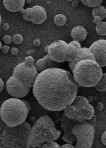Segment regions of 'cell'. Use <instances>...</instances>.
Segmentation results:
<instances>
[{
	"mask_svg": "<svg viewBox=\"0 0 106 148\" xmlns=\"http://www.w3.org/2000/svg\"><path fill=\"white\" fill-rule=\"evenodd\" d=\"M79 86L67 71L53 67L38 74L33 86V92L43 108L59 111L72 104Z\"/></svg>",
	"mask_w": 106,
	"mask_h": 148,
	"instance_id": "1",
	"label": "cell"
},
{
	"mask_svg": "<svg viewBox=\"0 0 106 148\" xmlns=\"http://www.w3.org/2000/svg\"><path fill=\"white\" fill-rule=\"evenodd\" d=\"M38 74L34 64H29L25 61L18 64L14 68L13 75L6 82V90L13 97H25L33 86Z\"/></svg>",
	"mask_w": 106,
	"mask_h": 148,
	"instance_id": "2",
	"label": "cell"
},
{
	"mask_svg": "<svg viewBox=\"0 0 106 148\" xmlns=\"http://www.w3.org/2000/svg\"><path fill=\"white\" fill-rule=\"evenodd\" d=\"M61 132L55 127L49 116L44 115L34 122L31 127L26 147H41L44 143L59 139Z\"/></svg>",
	"mask_w": 106,
	"mask_h": 148,
	"instance_id": "3",
	"label": "cell"
},
{
	"mask_svg": "<svg viewBox=\"0 0 106 148\" xmlns=\"http://www.w3.org/2000/svg\"><path fill=\"white\" fill-rule=\"evenodd\" d=\"M74 78L83 87H94L102 78V70L95 60L83 59L76 64L72 71Z\"/></svg>",
	"mask_w": 106,
	"mask_h": 148,
	"instance_id": "4",
	"label": "cell"
},
{
	"mask_svg": "<svg viewBox=\"0 0 106 148\" xmlns=\"http://www.w3.org/2000/svg\"><path fill=\"white\" fill-rule=\"evenodd\" d=\"M31 125L24 121L15 127L3 125V129L0 137V147H26Z\"/></svg>",
	"mask_w": 106,
	"mask_h": 148,
	"instance_id": "5",
	"label": "cell"
},
{
	"mask_svg": "<svg viewBox=\"0 0 106 148\" xmlns=\"http://www.w3.org/2000/svg\"><path fill=\"white\" fill-rule=\"evenodd\" d=\"M29 112L23 100L15 97L6 100L0 109L1 120L9 127H15L24 123L26 120Z\"/></svg>",
	"mask_w": 106,
	"mask_h": 148,
	"instance_id": "6",
	"label": "cell"
},
{
	"mask_svg": "<svg viewBox=\"0 0 106 148\" xmlns=\"http://www.w3.org/2000/svg\"><path fill=\"white\" fill-rule=\"evenodd\" d=\"M76 138V148H90L94 140L95 125L90 122L82 121L76 124L72 130Z\"/></svg>",
	"mask_w": 106,
	"mask_h": 148,
	"instance_id": "7",
	"label": "cell"
},
{
	"mask_svg": "<svg viewBox=\"0 0 106 148\" xmlns=\"http://www.w3.org/2000/svg\"><path fill=\"white\" fill-rule=\"evenodd\" d=\"M78 111V119L79 123L84 120H89L94 116V108L89 104L87 98L82 96H76L71 104Z\"/></svg>",
	"mask_w": 106,
	"mask_h": 148,
	"instance_id": "8",
	"label": "cell"
},
{
	"mask_svg": "<svg viewBox=\"0 0 106 148\" xmlns=\"http://www.w3.org/2000/svg\"><path fill=\"white\" fill-rule=\"evenodd\" d=\"M67 45L63 40L55 41L51 43L47 51L50 59L59 63L66 62V48Z\"/></svg>",
	"mask_w": 106,
	"mask_h": 148,
	"instance_id": "9",
	"label": "cell"
},
{
	"mask_svg": "<svg viewBox=\"0 0 106 148\" xmlns=\"http://www.w3.org/2000/svg\"><path fill=\"white\" fill-rule=\"evenodd\" d=\"M79 122L75 120H72L63 114L60 118V127L64 131L62 140L67 143L73 144L76 140V138L72 132V130L76 124Z\"/></svg>",
	"mask_w": 106,
	"mask_h": 148,
	"instance_id": "10",
	"label": "cell"
},
{
	"mask_svg": "<svg viewBox=\"0 0 106 148\" xmlns=\"http://www.w3.org/2000/svg\"><path fill=\"white\" fill-rule=\"evenodd\" d=\"M94 54L95 61L101 67L106 66V40H98L93 43L89 48Z\"/></svg>",
	"mask_w": 106,
	"mask_h": 148,
	"instance_id": "11",
	"label": "cell"
},
{
	"mask_svg": "<svg viewBox=\"0 0 106 148\" xmlns=\"http://www.w3.org/2000/svg\"><path fill=\"white\" fill-rule=\"evenodd\" d=\"M47 14L43 6L36 5L32 7L31 21L34 24H41L46 21Z\"/></svg>",
	"mask_w": 106,
	"mask_h": 148,
	"instance_id": "12",
	"label": "cell"
},
{
	"mask_svg": "<svg viewBox=\"0 0 106 148\" xmlns=\"http://www.w3.org/2000/svg\"><path fill=\"white\" fill-rule=\"evenodd\" d=\"M35 66H36L38 72H42L47 69L59 66V62L53 61L50 59L49 55H47L43 59L38 60L35 63Z\"/></svg>",
	"mask_w": 106,
	"mask_h": 148,
	"instance_id": "13",
	"label": "cell"
},
{
	"mask_svg": "<svg viewBox=\"0 0 106 148\" xmlns=\"http://www.w3.org/2000/svg\"><path fill=\"white\" fill-rule=\"evenodd\" d=\"M83 59H92L95 60L94 54H93L91 51H90L89 49H87V48H81L79 50V54L78 55V56L76 57V59L69 62V66L70 69L72 71L76 66V64L78 62H79V61H81Z\"/></svg>",
	"mask_w": 106,
	"mask_h": 148,
	"instance_id": "14",
	"label": "cell"
},
{
	"mask_svg": "<svg viewBox=\"0 0 106 148\" xmlns=\"http://www.w3.org/2000/svg\"><path fill=\"white\" fill-rule=\"evenodd\" d=\"M25 0H3L5 7L12 12H19L23 8Z\"/></svg>",
	"mask_w": 106,
	"mask_h": 148,
	"instance_id": "15",
	"label": "cell"
},
{
	"mask_svg": "<svg viewBox=\"0 0 106 148\" xmlns=\"http://www.w3.org/2000/svg\"><path fill=\"white\" fill-rule=\"evenodd\" d=\"M71 37L73 40L78 41L79 42L84 41L87 36V31L83 26H76L71 31Z\"/></svg>",
	"mask_w": 106,
	"mask_h": 148,
	"instance_id": "16",
	"label": "cell"
},
{
	"mask_svg": "<svg viewBox=\"0 0 106 148\" xmlns=\"http://www.w3.org/2000/svg\"><path fill=\"white\" fill-rule=\"evenodd\" d=\"M80 49L75 47L72 45L68 44L66 48V62H71L76 59V57L79 54Z\"/></svg>",
	"mask_w": 106,
	"mask_h": 148,
	"instance_id": "17",
	"label": "cell"
},
{
	"mask_svg": "<svg viewBox=\"0 0 106 148\" xmlns=\"http://www.w3.org/2000/svg\"><path fill=\"white\" fill-rule=\"evenodd\" d=\"M64 114L67 117L72 119V120H77V119H78V111H77L76 109L72 105L67 106L66 109H64Z\"/></svg>",
	"mask_w": 106,
	"mask_h": 148,
	"instance_id": "18",
	"label": "cell"
},
{
	"mask_svg": "<svg viewBox=\"0 0 106 148\" xmlns=\"http://www.w3.org/2000/svg\"><path fill=\"white\" fill-rule=\"evenodd\" d=\"M92 15L94 17L98 16L102 18V20L104 19L106 17V8L104 6L102 5L96 6L93 9Z\"/></svg>",
	"mask_w": 106,
	"mask_h": 148,
	"instance_id": "19",
	"label": "cell"
},
{
	"mask_svg": "<svg viewBox=\"0 0 106 148\" xmlns=\"http://www.w3.org/2000/svg\"><path fill=\"white\" fill-rule=\"evenodd\" d=\"M95 87L98 91L106 92V73H103L100 82L95 86Z\"/></svg>",
	"mask_w": 106,
	"mask_h": 148,
	"instance_id": "20",
	"label": "cell"
},
{
	"mask_svg": "<svg viewBox=\"0 0 106 148\" xmlns=\"http://www.w3.org/2000/svg\"><path fill=\"white\" fill-rule=\"evenodd\" d=\"M67 21V18L63 14H58L55 16L54 22L58 26H63L65 25Z\"/></svg>",
	"mask_w": 106,
	"mask_h": 148,
	"instance_id": "21",
	"label": "cell"
},
{
	"mask_svg": "<svg viewBox=\"0 0 106 148\" xmlns=\"http://www.w3.org/2000/svg\"><path fill=\"white\" fill-rule=\"evenodd\" d=\"M81 1L88 7L95 8L96 6L101 5L103 0H81Z\"/></svg>",
	"mask_w": 106,
	"mask_h": 148,
	"instance_id": "22",
	"label": "cell"
},
{
	"mask_svg": "<svg viewBox=\"0 0 106 148\" xmlns=\"http://www.w3.org/2000/svg\"><path fill=\"white\" fill-rule=\"evenodd\" d=\"M95 30L97 33L101 36H106V22H101L96 25Z\"/></svg>",
	"mask_w": 106,
	"mask_h": 148,
	"instance_id": "23",
	"label": "cell"
},
{
	"mask_svg": "<svg viewBox=\"0 0 106 148\" xmlns=\"http://www.w3.org/2000/svg\"><path fill=\"white\" fill-rule=\"evenodd\" d=\"M23 18L26 21H31L32 19V8H27L25 10L23 14Z\"/></svg>",
	"mask_w": 106,
	"mask_h": 148,
	"instance_id": "24",
	"label": "cell"
},
{
	"mask_svg": "<svg viewBox=\"0 0 106 148\" xmlns=\"http://www.w3.org/2000/svg\"><path fill=\"white\" fill-rule=\"evenodd\" d=\"M12 41L15 44H21L23 41V37L20 34H16L13 36Z\"/></svg>",
	"mask_w": 106,
	"mask_h": 148,
	"instance_id": "25",
	"label": "cell"
},
{
	"mask_svg": "<svg viewBox=\"0 0 106 148\" xmlns=\"http://www.w3.org/2000/svg\"><path fill=\"white\" fill-rule=\"evenodd\" d=\"M44 148H59L60 147L59 145L57 143L53 142V141H50V142H48L47 143H46L45 144L42 146Z\"/></svg>",
	"mask_w": 106,
	"mask_h": 148,
	"instance_id": "26",
	"label": "cell"
},
{
	"mask_svg": "<svg viewBox=\"0 0 106 148\" xmlns=\"http://www.w3.org/2000/svg\"><path fill=\"white\" fill-rule=\"evenodd\" d=\"M3 41L6 44H10L12 42V38L9 35H5L3 37Z\"/></svg>",
	"mask_w": 106,
	"mask_h": 148,
	"instance_id": "27",
	"label": "cell"
},
{
	"mask_svg": "<svg viewBox=\"0 0 106 148\" xmlns=\"http://www.w3.org/2000/svg\"><path fill=\"white\" fill-rule=\"evenodd\" d=\"M25 62H26L29 64H34V59L33 57H31V56L26 57L25 58Z\"/></svg>",
	"mask_w": 106,
	"mask_h": 148,
	"instance_id": "28",
	"label": "cell"
},
{
	"mask_svg": "<svg viewBox=\"0 0 106 148\" xmlns=\"http://www.w3.org/2000/svg\"><path fill=\"white\" fill-rule=\"evenodd\" d=\"M69 44H70V45H72L75 46V47H76V48H78V49H81V44H80L79 41H78L73 40V41H71V42H70Z\"/></svg>",
	"mask_w": 106,
	"mask_h": 148,
	"instance_id": "29",
	"label": "cell"
},
{
	"mask_svg": "<svg viewBox=\"0 0 106 148\" xmlns=\"http://www.w3.org/2000/svg\"><path fill=\"white\" fill-rule=\"evenodd\" d=\"M102 18L98 17V16H96V17H94V22L95 24H98L99 23H101V22H102Z\"/></svg>",
	"mask_w": 106,
	"mask_h": 148,
	"instance_id": "30",
	"label": "cell"
},
{
	"mask_svg": "<svg viewBox=\"0 0 106 148\" xmlns=\"http://www.w3.org/2000/svg\"><path fill=\"white\" fill-rule=\"evenodd\" d=\"M10 51H11V53L13 55V56H17V55L18 53V50L17 49V48L13 47V48H12Z\"/></svg>",
	"mask_w": 106,
	"mask_h": 148,
	"instance_id": "31",
	"label": "cell"
},
{
	"mask_svg": "<svg viewBox=\"0 0 106 148\" xmlns=\"http://www.w3.org/2000/svg\"><path fill=\"white\" fill-rule=\"evenodd\" d=\"M102 142L106 146V131H105L102 136Z\"/></svg>",
	"mask_w": 106,
	"mask_h": 148,
	"instance_id": "32",
	"label": "cell"
},
{
	"mask_svg": "<svg viewBox=\"0 0 106 148\" xmlns=\"http://www.w3.org/2000/svg\"><path fill=\"white\" fill-rule=\"evenodd\" d=\"M1 50L3 53H7L10 50V47L8 45H4L3 46Z\"/></svg>",
	"mask_w": 106,
	"mask_h": 148,
	"instance_id": "33",
	"label": "cell"
},
{
	"mask_svg": "<svg viewBox=\"0 0 106 148\" xmlns=\"http://www.w3.org/2000/svg\"><path fill=\"white\" fill-rule=\"evenodd\" d=\"M97 108L98 110H100V111L102 110L104 108V104H102V102H98L97 105Z\"/></svg>",
	"mask_w": 106,
	"mask_h": 148,
	"instance_id": "34",
	"label": "cell"
},
{
	"mask_svg": "<svg viewBox=\"0 0 106 148\" xmlns=\"http://www.w3.org/2000/svg\"><path fill=\"white\" fill-rule=\"evenodd\" d=\"M33 45L35 47H39L41 45V41L40 40H35L33 41Z\"/></svg>",
	"mask_w": 106,
	"mask_h": 148,
	"instance_id": "35",
	"label": "cell"
},
{
	"mask_svg": "<svg viewBox=\"0 0 106 148\" xmlns=\"http://www.w3.org/2000/svg\"><path fill=\"white\" fill-rule=\"evenodd\" d=\"M61 147H70V148H74L75 147V146H74L72 145V144H70V143H67L64 144V145H62L61 146Z\"/></svg>",
	"mask_w": 106,
	"mask_h": 148,
	"instance_id": "36",
	"label": "cell"
},
{
	"mask_svg": "<svg viewBox=\"0 0 106 148\" xmlns=\"http://www.w3.org/2000/svg\"><path fill=\"white\" fill-rule=\"evenodd\" d=\"M4 82H3V79H1V78L0 79V92H1V91L3 90V88H4Z\"/></svg>",
	"mask_w": 106,
	"mask_h": 148,
	"instance_id": "37",
	"label": "cell"
},
{
	"mask_svg": "<svg viewBox=\"0 0 106 148\" xmlns=\"http://www.w3.org/2000/svg\"><path fill=\"white\" fill-rule=\"evenodd\" d=\"M2 28L3 29H5V30L8 29L9 28L8 24H7V23H4V24H3V25H2Z\"/></svg>",
	"mask_w": 106,
	"mask_h": 148,
	"instance_id": "38",
	"label": "cell"
},
{
	"mask_svg": "<svg viewBox=\"0 0 106 148\" xmlns=\"http://www.w3.org/2000/svg\"><path fill=\"white\" fill-rule=\"evenodd\" d=\"M78 0H74V1H72V5L73 6H77L78 5Z\"/></svg>",
	"mask_w": 106,
	"mask_h": 148,
	"instance_id": "39",
	"label": "cell"
},
{
	"mask_svg": "<svg viewBox=\"0 0 106 148\" xmlns=\"http://www.w3.org/2000/svg\"><path fill=\"white\" fill-rule=\"evenodd\" d=\"M23 101L25 102V104H26L27 107V108H28V109H29V111H30V109H31V106H30L29 103L27 101H25V100H23Z\"/></svg>",
	"mask_w": 106,
	"mask_h": 148,
	"instance_id": "40",
	"label": "cell"
},
{
	"mask_svg": "<svg viewBox=\"0 0 106 148\" xmlns=\"http://www.w3.org/2000/svg\"><path fill=\"white\" fill-rule=\"evenodd\" d=\"M27 53L29 54V55H30V56H31V55H33V54L35 53V51L34 50H29L28 51H27Z\"/></svg>",
	"mask_w": 106,
	"mask_h": 148,
	"instance_id": "41",
	"label": "cell"
},
{
	"mask_svg": "<svg viewBox=\"0 0 106 148\" xmlns=\"http://www.w3.org/2000/svg\"><path fill=\"white\" fill-rule=\"evenodd\" d=\"M30 121H32V122H35L36 120V118H35V117H31L30 118Z\"/></svg>",
	"mask_w": 106,
	"mask_h": 148,
	"instance_id": "42",
	"label": "cell"
},
{
	"mask_svg": "<svg viewBox=\"0 0 106 148\" xmlns=\"http://www.w3.org/2000/svg\"><path fill=\"white\" fill-rule=\"evenodd\" d=\"M49 45L46 46V48H45V51H46V52H47V51H48V50H49Z\"/></svg>",
	"mask_w": 106,
	"mask_h": 148,
	"instance_id": "43",
	"label": "cell"
},
{
	"mask_svg": "<svg viewBox=\"0 0 106 148\" xmlns=\"http://www.w3.org/2000/svg\"><path fill=\"white\" fill-rule=\"evenodd\" d=\"M88 101H89V102H91V101H92V99H93V97H89V98H88Z\"/></svg>",
	"mask_w": 106,
	"mask_h": 148,
	"instance_id": "44",
	"label": "cell"
},
{
	"mask_svg": "<svg viewBox=\"0 0 106 148\" xmlns=\"http://www.w3.org/2000/svg\"><path fill=\"white\" fill-rule=\"evenodd\" d=\"M0 46H1V47H0V49H1H1H2V47H3V45H2V43H1H1H0Z\"/></svg>",
	"mask_w": 106,
	"mask_h": 148,
	"instance_id": "45",
	"label": "cell"
}]
</instances>
